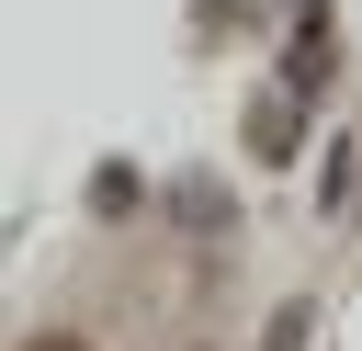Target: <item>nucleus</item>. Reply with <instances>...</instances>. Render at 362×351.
Masks as SVG:
<instances>
[{
  "instance_id": "obj_4",
  "label": "nucleus",
  "mask_w": 362,
  "mask_h": 351,
  "mask_svg": "<svg viewBox=\"0 0 362 351\" xmlns=\"http://www.w3.org/2000/svg\"><path fill=\"white\" fill-rule=\"evenodd\" d=\"M23 351H90V340H79V328H45V340H23Z\"/></svg>"
},
{
  "instance_id": "obj_3",
  "label": "nucleus",
  "mask_w": 362,
  "mask_h": 351,
  "mask_svg": "<svg viewBox=\"0 0 362 351\" xmlns=\"http://www.w3.org/2000/svg\"><path fill=\"white\" fill-rule=\"evenodd\" d=\"M260 351H305V306H283V317L260 328Z\"/></svg>"
},
{
  "instance_id": "obj_1",
  "label": "nucleus",
  "mask_w": 362,
  "mask_h": 351,
  "mask_svg": "<svg viewBox=\"0 0 362 351\" xmlns=\"http://www.w3.org/2000/svg\"><path fill=\"white\" fill-rule=\"evenodd\" d=\"M294 147H305V91H260V102H249V159L283 170Z\"/></svg>"
},
{
  "instance_id": "obj_2",
  "label": "nucleus",
  "mask_w": 362,
  "mask_h": 351,
  "mask_svg": "<svg viewBox=\"0 0 362 351\" xmlns=\"http://www.w3.org/2000/svg\"><path fill=\"white\" fill-rule=\"evenodd\" d=\"M328 68H339V45H328V11L305 0V23H294V57H283V91H328Z\"/></svg>"
}]
</instances>
